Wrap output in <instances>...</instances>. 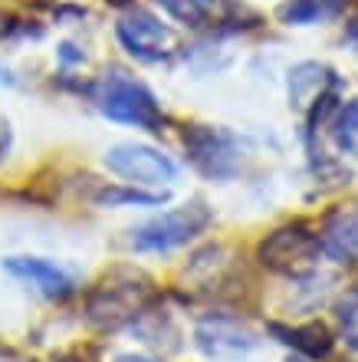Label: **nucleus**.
I'll return each instance as SVG.
<instances>
[{
  "mask_svg": "<svg viewBox=\"0 0 358 362\" xmlns=\"http://www.w3.org/2000/svg\"><path fill=\"white\" fill-rule=\"evenodd\" d=\"M208 224H210V211L204 204H188V208H178V211H165L161 218L135 228L129 244L138 254H165V250L184 247Z\"/></svg>",
  "mask_w": 358,
  "mask_h": 362,
  "instance_id": "nucleus-2",
  "label": "nucleus"
},
{
  "mask_svg": "<svg viewBox=\"0 0 358 362\" xmlns=\"http://www.w3.org/2000/svg\"><path fill=\"white\" fill-rule=\"evenodd\" d=\"M292 362H299V359H292Z\"/></svg>",
  "mask_w": 358,
  "mask_h": 362,
  "instance_id": "nucleus-20",
  "label": "nucleus"
},
{
  "mask_svg": "<svg viewBox=\"0 0 358 362\" xmlns=\"http://www.w3.org/2000/svg\"><path fill=\"white\" fill-rule=\"evenodd\" d=\"M332 142L339 145V152L358 158V99L345 103L339 109V115L332 119Z\"/></svg>",
  "mask_w": 358,
  "mask_h": 362,
  "instance_id": "nucleus-15",
  "label": "nucleus"
},
{
  "mask_svg": "<svg viewBox=\"0 0 358 362\" xmlns=\"http://www.w3.org/2000/svg\"><path fill=\"white\" fill-rule=\"evenodd\" d=\"M260 257H263L266 267L280 270V274H302L309 270L319 257V238H312L306 228H283L276 230L273 238L263 240L260 247Z\"/></svg>",
  "mask_w": 358,
  "mask_h": 362,
  "instance_id": "nucleus-8",
  "label": "nucleus"
},
{
  "mask_svg": "<svg viewBox=\"0 0 358 362\" xmlns=\"http://www.w3.org/2000/svg\"><path fill=\"white\" fill-rule=\"evenodd\" d=\"M7 142H10V132H7V122H0V158L7 152Z\"/></svg>",
  "mask_w": 358,
  "mask_h": 362,
  "instance_id": "nucleus-17",
  "label": "nucleus"
},
{
  "mask_svg": "<svg viewBox=\"0 0 358 362\" xmlns=\"http://www.w3.org/2000/svg\"><path fill=\"white\" fill-rule=\"evenodd\" d=\"M7 274H13L17 280L30 284L37 293L49 296V300H63V296L73 293V276L63 267L49 264V260L40 257H10L7 260Z\"/></svg>",
  "mask_w": 358,
  "mask_h": 362,
  "instance_id": "nucleus-10",
  "label": "nucleus"
},
{
  "mask_svg": "<svg viewBox=\"0 0 358 362\" xmlns=\"http://www.w3.org/2000/svg\"><path fill=\"white\" fill-rule=\"evenodd\" d=\"M332 83V73L326 66H316V63H302V66L292 69L290 79V95L292 103L306 109L312 103H326V86Z\"/></svg>",
  "mask_w": 358,
  "mask_h": 362,
  "instance_id": "nucleus-11",
  "label": "nucleus"
},
{
  "mask_svg": "<svg viewBox=\"0 0 358 362\" xmlns=\"http://www.w3.org/2000/svg\"><path fill=\"white\" fill-rule=\"evenodd\" d=\"M335 320H339L342 339L358 353V290H349V293L339 300V306H335Z\"/></svg>",
  "mask_w": 358,
  "mask_h": 362,
  "instance_id": "nucleus-16",
  "label": "nucleus"
},
{
  "mask_svg": "<svg viewBox=\"0 0 358 362\" xmlns=\"http://www.w3.org/2000/svg\"><path fill=\"white\" fill-rule=\"evenodd\" d=\"M342 7H345V0H290L283 7V20L296 27H309V23L339 17Z\"/></svg>",
  "mask_w": 358,
  "mask_h": 362,
  "instance_id": "nucleus-12",
  "label": "nucleus"
},
{
  "mask_svg": "<svg viewBox=\"0 0 358 362\" xmlns=\"http://www.w3.org/2000/svg\"><path fill=\"white\" fill-rule=\"evenodd\" d=\"M198 349L208 359L214 362H237V359H246L250 353H256V339L246 326H240L237 320H220V316H210L204 323H198Z\"/></svg>",
  "mask_w": 358,
  "mask_h": 362,
  "instance_id": "nucleus-7",
  "label": "nucleus"
},
{
  "mask_svg": "<svg viewBox=\"0 0 358 362\" xmlns=\"http://www.w3.org/2000/svg\"><path fill=\"white\" fill-rule=\"evenodd\" d=\"M319 250L335 264H355L358 260V204L332 211L319 234Z\"/></svg>",
  "mask_w": 358,
  "mask_h": 362,
  "instance_id": "nucleus-9",
  "label": "nucleus"
},
{
  "mask_svg": "<svg viewBox=\"0 0 358 362\" xmlns=\"http://www.w3.org/2000/svg\"><path fill=\"white\" fill-rule=\"evenodd\" d=\"M4 79H7V73H4V69H0V83H4Z\"/></svg>",
  "mask_w": 358,
  "mask_h": 362,
  "instance_id": "nucleus-19",
  "label": "nucleus"
},
{
  "mask_svg": "<svg viewBox=\"0 0 358 362\" xmlns=\"http://www.w3.org/2000/svg\"><path fill=\"white\" fill-rule=\"evenodd\" d=\"M184 148L208 178H230L240 172V142L220 129H204V125L191 129L184 135Z\"/></svg>",
  "mask_w": 358,
  "mask_h": 362,
  "instance_id": "nucleus-6",
  "label": "nucleus"
},
{
  "mask_svg": "<svg viewBox=\"0 0 358 362\" xmlns=\"http://www.w3.org/2000/svg\"><path fill=\"white\" fill-rule=\"evenodd\" d=\"M158 4L188 27H204L217 17V0H158Z\"/></svg>",
  "mask_w": 358,
  "mask_h": 362,
  "instance_id": "nucleus-14",
  "label": "nucleus"
},
{
  "mask_svg": "<svg viewBox=\"0 0 358 362\" xmlns=\"http://www.w3.org/2000/svg\"><path fill=\"white\" fill-rule=\"evenodd\" d=\"M93 99L99 105V112L109 115L112 122H125L145 132H161V109L155 103V95L138 83V79L125 76L122 69L105 73L93 89Z\"/></svg>",
  "mask_w": 358,
  "mask_h": 362,
  "instance_id": "nucleus-1",
  "label": "nucleus"
},
{
  "mask_svg": "<svg viewBox=\"0 0 358 362\" xmlns=\"http://www.w3.org/2000/svg\"><path fill=\"white\" fill-rule=\"evenodd\" d=\"M105 168L125 178L129 185H171L178 178V165L171 162L165 152L148 148V145L119 142L105 152Z\"/></svg>",
  "mask_w": 358,
  "mask_h": 362,
  "instance_id": "nucleus-4",
  "label": "nucleus"
},
{
  "mask_svg": "<svg viewBox=\"0 0 358 362\" xmlns=\"http://www.w3.org/2000/svg\"><path fill=\"white\" fill-rule=\"evenodd\" d=\"M115 33H119V43L142 63H161L174 49V33L148 10H129L125 17H119Z\"/></svg>",
  "mask_w": 358,
  "mask_h": 362,
  "instance_id": "nucleus-5",
  "label": "nucleus"
},
{
  "mask_svg": "<svg viewBox=\"0 0 358 362\" xmlns=\"http://www.w3.org/2000/svg\"><path fill=\"white\" fill-rule=\"evenodd\" d=\"M115 362H161V359H151V356H119Z\"/></svg>",
  "mask_w": 358,
  "mask_h": 362,
  "instance_id": "nucleus-18",
  "label": "nucleus"
},
{
  "mask_svg": "<svg viewBox=\"0 0 358 362\" xmlns=\"http://www.w3.org/2000/svg\"><path fill=\"white\" fill-rule=\"evenodd\" d=\"M273 333L286 336L283 343H290V346H296V349H302V353L312 356V359H322V356H329V349H332L329 333H326L319 323H309L306 329H283V326H273Z\"/></svg>",
  "mask_w": 358,
  "mask_h": 362,
  "instance_id": "nucleus-13",
  "label": "nucleus"
},
{
  "mask_svg": "<svg viewBox=\"0 0 358 362\" xmlns=\"http://www.w3.org/2000/svg\"><path fill=\"white\" fill-rule=\"evenodd\" d=\"M151 296H155L151 284L138 274H135L132 280H125V284L105 280V284L95 286V293L89 296V320L99 326H109V329H112V326H122V323H129V320H135V316H142V310L151 303Z\"/></svg>",
  "mask_w": 358,
  "mask_h": 362,
  "instance_id": "nucleus-3",
  "label": "nucleus"
}]
</instances>
